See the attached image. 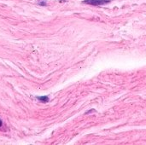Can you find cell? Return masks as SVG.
Here are the masks:
<instances>
[{"label": "cell", "mask_w": 146, "mask_h": 145, "mask_svg": "<svg viewBox=\"0 0 146 145\" xmlns=\"http://www.w3.org/2000/svg\"><path fill=\"white\" fill-rule=\"evenodd\" d=\"M2 125H3V122H2V121L0 120V127L2 126Z\"/></svg>", "instance_id": "3"}, {"label": "cell", "mask_w": 146, "mask_h": 145, "mask_svg": "<svg viewBox=\"0 0 146 145\" xmlns=\"http://www.w3.org/2000/svg\"><path fill=\"white\" fill-rule=\"evenodd\" d=\"M110 0H85L83 1V3L86 4H90L93 6H99V5H104L106 3H109Z\"/></svg>", "instance_id": "1"}, {"label": "cell", "mask_w": 146, "mask_h": 145, "mask_svg": "<svg viewBox=\"0 0 146 145\" xmlns=\"http://www.w3.org/2000/svg\"><path fill=\"white\" fill-rule=\"evenodd\" d=\"M37 98L40 101V102H43V103H47L49 101V97L44 96V97H37Z\"/></svg>", "instance_id": "2"}, {"label": "cell", "mask_w": 146, "mask_h": 145, "mask_svg": "<svg viewBox=\"0 0 146 145\" xmlns=\"http://www.w3.org/2000/svg\"><path fill=\"white\" fill-rule=\"evenodd\" d=\"M60 1H63V0H60Z\"/></svg>", "instance_id": "4"}]
</instances>
